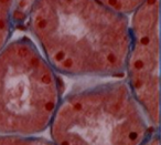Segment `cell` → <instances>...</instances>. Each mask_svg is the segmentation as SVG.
<instances>
[{
  "mask_svg": "<svg viewBox=\"0 0 161 145\" xmlns=\"http://www.w3.org/2000/svg\"><path fill=\"white\" fill-rule=\"evenodd\" d=\"M142 145H160V138H159V131H154L152 134L148 137Z\"/></svg>",
  "mask_w": 161,
  "mask_h": 145,
  "instance_id": "obj_8",
  "label": "cell"
},
{
  "mask_svg": "<svg viewBox=\"0 0 161 145\" xmlns=\"http://www.w3.org/2000/svg\"><path fill=\"white\" fill-rule=\"evenodd\" d=\"M64 94L60 74L27 37L0 51V135L42 136Z\"/></svg>",
  "mask_w": 161,
  "mask_h": 145,
  "instance_id": "obj_3",
  "label": "cell"
},
{
  "mask_svg": "<svg viewBox=\"0 0 161 145\" xmlns=\"http://www.w3.org/2000/svg\"><path fill=\"white\" fill-rule=\"evenodd\" d=\"M107 8L126 17H130L140 6L148 0H98Z\"/></svg>",
  "mask_w": 161,
  "mask_h": 145,
  "instance_id": "obj_6",
  "label": "cell"
},
{
  "mask_svg": "<svg viewBox=\"0 0 161 145\" xmlns=\"http://www.w3.org/2000/svg\"><path fill=\"white\" fill-rule=\"evenodd\" d=\"M154 131L125 79L63 94L48 130L54 145H142Z\"/></svg>",
  "mask_w": 161,
  "mask_h": 145,
  "instance_id": "obj_2",
  "label": "cell"
},
{
  "mask_svg": "<svg viewBox=\"0 0 161 145\" xmlns=\"http://www.w3.org/2000/svg\"><path fill=\"white\" fill-rule=\"evenodd\" d=\"M125 81L151 126L159 130V0H148L130 16Z\"/></svg>",
  "mask_w": 161,
  "mask_h": 145,
  "instance_id": "obj_4",
  "label": "cell"
},
{
  "mask_svg": "<svg viewBox=\"0 0 161 145\" xmlns=\"http://www.w3.org/2000/svg\"><path fill=\"white\" fill-rule=\"evenodd\" d=\"M0 145H54L49 137L32 136V137H18L0 135Z\"/></svg>",
  "mask_w": 161,
  "mask_h": 145,
  "instance_id": "obj_7",
  "label": "cell"
},
{
  "mask_svg": "<svg viewBox=\"0 0 161 145\" xmlns=\"http://www.w3.org/2000/svg\"><path fill=\"white\" fill-rule=\"evenodd\" d=\"M23 22L55 72L72 79H123L129 17L98 0H29Z\"/></svg>",
  "mask_w": 161,
  "mask_h": 145,
  "instance_id": "obj_1",
  "label": "cell"
},
{
  "mask_svg": "<svg viewBox=\"0 0 161 145\" xmlns=\"http://www.w3.org/2000/svg\"><path fill=\"white\" fill-rule=\"evenodd\" d=\"M17 0H0V51L11 40L16 20Z\"/></svg>",
  "mask_w": 161,
  "mask_h": 145,
  "instance_id": "obj_5",
  "label": "cell"
}]
</instances>
